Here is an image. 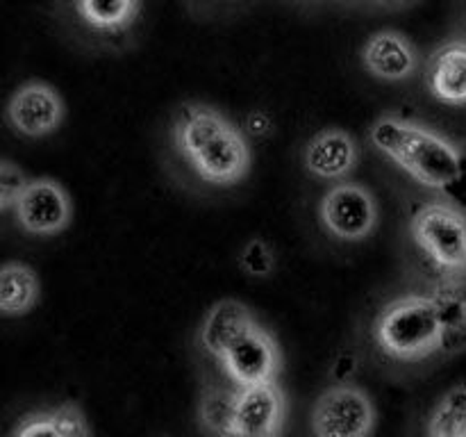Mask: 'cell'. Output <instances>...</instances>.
Listing matches in <instances>:
<instances>
[{"label":"cell","mask_w":466,"mask_h":437,"mask_svg":"<svg viewBox=\"0 0 466 437\" xmlns=\"http://www.w3.org/2000/svg\"><path fill=\"white\" fill-rule=\"evenodd\" d=\"M171 144L200 182L218 189L239 185L253 167V148L244 127L214 105L198 100L177 109L171 123Z\"/></svg>","instance_id":"6da1fadb"},{"label":"cell","mask_w":466,"mask_h":437,"mask_svg":"<svg viewBox=\"0 0 466 437\" xmlns=\"http://www.w3.org/2000/svg\"><path fill=\"white\" fill-rule=\"evenodd\" d=\"M369 144L417 185L449 191L462 168L464 148L412 118L382 114L369 126Z\"/></svg>","instance_id":"7a4b0ae2"},{"label":"cell","mask_w":466,"mask_h":437,"mask_svg":"<svg viewBox=\"0 0 466 437\" xmlns=\"http://www.w3.org/2000/svg\"><path fill=\"white\" fill-rule=\"evenodd\" d=\"M373 344L396 362H421L441 353V321L431 294H403L382 305L371 326Z\"/></svg>","instance_id":"3957f363"},{"label":"cell","mask_w":466,"mask_h":437,"mask_svg":"<svg viewBox=\"0 0 466 437\" xmlns=\"http://www.w3.org/2000/svg\"><path fill=\"white\" fill-rule=\"evenodd\" d=\"M410 237L440 276L466 278V209L428 200L410 217Z\"/></svg>","instance_id":"277c9868"},{"label":"cell","mask_w":466,"mask_h":437,"mask_svg":"<svg viewBox=\"0 0 466 437\" xmlns=\"http://www.w3.org/2000/svg\"><path fill=\"white\" fill-rule=\"evenodd\" d=\"M217 362L235 387L262 385L278 381L282 355L278 340L258 319H250L237 335L223 346Z\"/></svg>","instance_id":"5b68a950"},{"label":"cell","mask_w":466,"mask_h":437,"mask_svg":"<svg viewBox=\"0 0 466 437\" xmlns=\"http://www.w3.org/2000/svg\"><path fill=\"white\" fill-rule=\"evenodd\" d=\"M319 221L323 230L346 244H360L376 232L380 208L369 187L339 180L328 187L319 203Z\"/></svg>","instance_id":"8992f818"},{"label":"cell","mask_w":466,"mask_h":437,"mask_svg":"<svg viewBox=\"0 0 466 437\" xmlns=\"http://www.w3.org/2000/svg\"><path fill=\"white\" fill-rule=\"evenodd\" d=\"M376 419L369 391L353 382H335L314 401L312 432L317 437H364L373 432Z\"/></svg>","instance_id":"52a82bcc"},{"label":"cell","mask_w":466,"mask_h":437,"mask_svg":"<svg viewBox=\"0 0 466 437\" xmlns=\"http://www.w3.org/2000/svg\"><path fill=\"white\" fill-rule=\"evenodd\" d=\"M14 221L32 237H55L73 221V200L66 187L48 176L30 178L12 209Z\"/></svg>","instance_id":"ba28073f"},{"label":"cell","mask_w":466,"mask_h":437,"mask_svg":"<svg viewBox=\"0 0 466 437\" xmlns=\"http://www.w3.org/2000/svg\"><path fill=\"white\" fill-rule=\"evenodd\" d=\"M64 112H66L64 100L53 85L44 80H30L14 91L5 109V118L16 135L41 139L59 130Z\"/></svg>","instance_id":"9c48e42d"},{"label":"cell","mask_w":466,"mask_h":437,"mask_svg":"<svg viewBox=\"0 0 466 437\" xmlns=\"http://www.w3.org/2000/svg\"><path fill=\"white\" fill-rule=\"evenodd\" d=\"M287 417V399L276 381L237 387L232 437L280 435Z\"/></svg>","instance_id":"30bf717a"},{"label":"cell","mask_w":466,"mask_h":437,"mask_svg":"<svg viewBox=\"0 0 466 437\" xmlns=\"http://www.w3.org/2000/svg\"><path fill=\"white\" fill-rule=\"evenodd\" d=\"M360 162V144L341 127H323L308 139L303 148V167L317 180L339 182L355 171Z\"/></svg>","instance_id":"8fae6325"},{"label":"cell","mask_w":466,"mask_h":437,"mask_svg":"<svg viewBox=\"0 0 466 437\" xmlns=\"http://www.w3.org/2000/svg\"><path fill=\"white\" fill-rule=\"evenodd\" d=\"M362 64L378 80H410L419 68L417 46L396 30L373 32L362 46Z\"/></svg>","instance_id":"7c38bea8"},{"label":"cell","mask_w":466,"mask_h":437,"mask_svg":"<svg viewBox=\"0 0 466 437\" xmlns=\"http://www.w3.org/2000/svg\"><path fill=\"white\" fill-rule=\"evenodd\" d=\"M428 294L440 312L441 353H462L466 351V278L441 276Z\"/></svg>","instance_id":"4fadbf2b"},{"label":"cell","mask_w":466,"mask_h":437,"mask_svg":"<svg viewBox=\"0 0 466 437\" xmlns=\"http://www.w3.org/2000/svg\"><path fill=\"white\" fill-rule=\"evenodd\" d=\"M73 12L89 35L116 39L135 27L141 0H73Z\"/></svg>","instance_id":"5bb4252c"},{"label":"cell","mask_w":466,"mask_h":437,"mask_svg":"<svg viewBox=\"0 0 466 437\" xmlns=\"http://www.w3.org/2000/svg\"><path fill=\"white\" fill-rule=\"evenodd\" d=\"M431 94L446 105H466V44L451 41L437 48L428 62Z\"/></svg>","instance_id":"9a60e30c"},{"label":"cell","mask_w":466,"mask_h":437,"mask_svg":"<svg viewBox=\"0 0 466 437\" xmlns=\"http://www.w3.org/2000/svg\"><path fill=\"white\" fill-rule=\"evenodd\" d=\"M255 314L250 312V308L241 300L235 299H223L218 303H214L208 310V314L203 317L198 328V346L208 355H212L214 360L218 358V353L223 351V346L237 335L239 328H244L246 323L253 319Z\"/></svg>","instance_id":"2e32d148"},{"label":"cell","mask_w":466,"mask_h":437,"mask_svg":"<svg viewBox=\"0 0 466 437\" xmlns=\"http://www.w3.org/2000/svg\"><path fill=\"white\" fill-rule=\"evenodd\" d=\"M91 426L86 422L85 410L77 403H62L57 408L36 410L25 414L12 428V435L16 437H35V435H57V437H82L89 435Z\"/></svg>","instance_id":"e0dca14e"},{"label":"cell","mask_w":466,"mask_h":437,"mask_svg":"<svg viewBox=\"0 0 466 437\" xmlns=\"http://www.w3.org/2000/svg\"><path fill=\"white\" fill-rule=\"evenodd\" d=\"M41 285L35 269L7 262L0 271V310L5 317H23L39 303Z\"/></svg>","instance_id":"ac0fdd59"},{"label":"cell","mask_w":466,"mask_h":437,"mask_svg":"<svg viewBox=\"0 0 466 437\" xmlns=\"http://www.w3.org/2000/svg\"><path fill=\"white\" fill-rule=\"evenodd\" d=\"M431 437H466V385L451 387L428 414Z\"/></svg>","instance_id":"d6986e66"},{"label":"cell","mask_w":466,"mask_h":437,"mask_svg":"<svg viewBox=\"0 0 466 437\" xmlns=\"http://www.w3.org/2000/svg\"><path fill=\"white\" fill-rule=\"evenodd\" d=\"M235 399H237V387L235 390H228V387H221V385L205 387L198 403L200 428H203L205 432H209V435L232 437V412H235Z\"/></svg>","instance_id":"ffe728a7"},{"label":"cell","mask_w":466,"mask_h":437,"mask_svg":"<svg viewBox=\"0 0 466 437\" xmlns=\"http://www.w3.org/2000/svg\"><path fill=\"white\" fill-rule=\"evenodd\" d=\"M276 250L262 237H253L239 250V269L246 276L268 278L276 271Z\"/></svg>","instance_id":"44dd1931"},{"label":"cell","mask_w":466,"mask_h":437,"mask_svg":"<svg viewBox=\"0 0 466 437\" xmlns=\"http://www.w3.org/2000/svg\"><path fill=\"white\" fill-rule=\"evenodd\" d=\"M27 182H30V178L25 176V171L12 159H5L3 167H0V208H3V212H12Z\"/></svg>","instance_id":"7402d4cb"},{"label":"cell","mask_w":466,"mask_h":437,"mask_svg":"<svg viewBox=\"0 0 466 437\" xmlns=\"http://www.w3.org/2000/svg\"><path fill=\"white\" fill-rule=\"evenodd\" d=\"M241 127H244L248 137L262 139V137H268L273 132V118L271 114L264 112V109H255V112H250L248 117H246L244 126Z\"/></svg>","instance_id":"603a6c76"},{"label":"cell","mask_w":466,"mask_h":437,"mask_svg":"<svg viewBox=\"0 0 466 437\" xmlns=\"http://www.w3.org/2000/svg\"><path fill=\"white\" fill-rule=\"evenodd\" d=\"M355 371H358V358H355L350 351H344V353L332 362V369H330V373L335 376L337 382H350V378L355 376Z\"/></svg>","instance_id":"cb8c5ba5"},{"label":"cell","mask_w":466,"mask_h":437,"mask_svg":"<svg viewBox=\"0 0 466 437\" xmlns=\"http://www.w3.org/2000/svg\"><path fill=\"white\" fill-rule=\"evenodd\" d=\"M446 198H449L451 203L460 205V208L466 209V148H464V159H462V168H460V176L458 180L453 182V187L446 191Z\"/></svg>","instance_id":"d4e9b609"},{"label":"cell","mask_w":466,"mask_h":437,"mask_svg":"<svg viewBox=\"0 0 466 437\" xmlns=\"http://www.w3.org/2000/svg\"><path fill=\"white\" fill-rule=\"evenodd\" d=\"M378 5H382V7H387V9H399V7H403V5H408L410 0H376Z\"/></svg>","instance_id":"484cf974"}]
</instances>
